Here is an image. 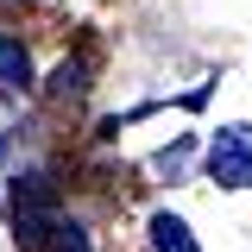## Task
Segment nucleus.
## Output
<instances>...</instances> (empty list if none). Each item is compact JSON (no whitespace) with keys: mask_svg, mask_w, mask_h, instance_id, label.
Masks as SVG:
<instances>
[{"mask_svg":"<svg viewBox=\"0 0 252 252\" xmlns=\"http://www.w3.org/2000/svg\"><path fill=\"white\" fill-rule=\"evenodd\" d=\"M32 82V57L19 38H0V89H26Z\"/></svg>","mask_w":252,"mask_h":252,"instance_id":"obj_2","label":"nucleus"},{"mask_svg":"<svg viewBox=\"0 0 252 252\" xmlns=\"http://www.w3.org/2000/svg\"><path fill=\"white\" fill-rule=\"evenodd\" d=\"M208 177L227 189H252V126H220L208 145Z\"/></svg>","mask_w":252,"mask_h":252,"instance_id":"obj_1","label":"nucleus"},{"mask_svg":"<svg viewBox=\"0 0 252 252\" xmlns=\"http://www.w3.org/2000/svg\"><path fill=\"white\" fill-rule=\"evenodd\" d=\"M51 233H57V252H89L82 246V227H69V220H57Z\"/></svg>","mask_w":252,"mask_h":252,"instance_id":"obj_4","label":"nucleus"},{"mask_svg":"<svg viewBox=\"0 0 252 252\" xmlns=\"http://www.w3.org/2000/svg\"><path fill=\"white\" fill-rule=\"evenodd\" d=\"M152 240H158V252H195V240H189V227L177 215H158L152 220Z\"/></svg>","mask_w":252,"mask_h":252,"instance_id":"obj_3","label":"nucleus"}]
</instances>
